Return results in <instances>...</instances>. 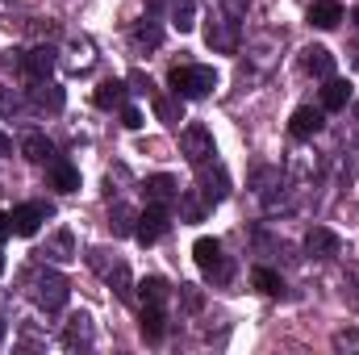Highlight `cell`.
<instances>
[{
	"label": "cell",
	"instance_id": "e575fe53",
	"mask_svg": "<svg viewBox=\"0 0 359 355\" xmlns=\"http://www.w3.org/2000/svg\"><path fill=\"white\" fill-rule=\"evenodd\" d=\"M247 8H251V0H226V13H230L234 21H238V17H243Z\"/></svg>",
	"mask_w": 359,
	"mask_h": 355
},
{
	"label": "cell",
	"instance_id": "277c9868",
	"mask_svg": "<svg viewBox=\"0 0 359 355\" xmlns=\"http://www.w3.org/2000/svg\"><path fill=\"white\" fill-rule=\"evenodd\" d=\"M192 260H196V267L209 280H230V260L222 255V243L217 239H196L192 243Z\"/></svg>",
	"mask_w": 359,
	"mask_h": 355
},
{
	"label": "cell",
	"instance_id": "836d02e7",
	"mask_svg": "<svg viewBox=\"0 0 359 355\" xmlns=\"http://www.w3.org/2000/svg\"><path fill=\"white\" fill-rule=\"evenodd\" d=\"M121 126H126V130H138V126H142V113H138V109H121Z\"/></svg>",
	"mask_w": 359,
	"mask_h": 355
},
{
	"label": "cell",
	"instance_id": "4316f807",
	"mask_svg": "<svg viewBox=\"0 0 359 355\" xmlns=\"http://www.w3.org/2000/svg\"><path fill=\"white\" fill-rule=\"evenodd\" d=\"M104 280L113 284V293H117L121 301H130V297H134V280H130V267H126V264H113L109 272H104Z\"/></svg>",
	"mask_w": 359,
	"mask_h": 355
},
{
	"label": "cell",
	"instance_id": "8fae6325",
	"mask_svg": "<svg viewBox=\"0 0 359 355\" xmlns=\"http://www.w3.org/2000/svg\"><path fill=\"white\" fill-rule=\"evenodd\" d=\"M142 188H147V205H163V209H172V205L180 201V184L172 176H163V172L151 176Z\"/></svg>",
	"mask_w": 359,
	"mask_h": 355
},
{
	"label": "cell",
	"instance_id": "d6986e66",
	"mask_svg": "<svg viewBox=\"0 0 359 355\" xmlns=\"http://www.w3.org/2000/svg\"><path fill=\"white\" fill-rule=\"evenodd\" d=\"M29 100H34L38 109H50V113H59V109H63V88H59V84H50V80H34Z\"/></svg>",
	"mask_w": 359,
	"mask_h": 355
},
{
	"label": "cell",
	"instance_id": "9c48e42d",
	"mask_svg": "<svg viewBox=\"0 0 359 355\" xmlns=\"http://www.w3.org/2000/svg\"><path fill=\"white\" fill-rule=\"evenodd\" d=\"M55 63H59V55H55L50 46H29V51L21 55V72L29 76V84H34V80H50Z\"/></svg>",
	"mask_w": 359,
	"mask_h": 355
},
{
	"label": "cell",
	"instance_id": "f546056e",
	"mask_svg": "<svg viewBox=\"0 0 359 355\" xmlns=\"http://www.w3.org/2000/svg\"><path fill=\"white\" fill-rule=\"evenodd\" d=\"M251 280H255V288L268 293V297H280V293H284V280H280V272H271V267H255Z\"/></svg>",
	"mask_w": 359,
	"mask_h": 355
},
{
	"label": "cell",
	"instance_id": "30bf717a",
	"mask_svg": "<svg viewBox=\"0 0 359 355\" xmlns=\"http://www.w3.org/2000/svg\"><path fill=\"white\" fill-rule=\"evenodd\" d=\"M322 126H326V109H313V105H301V109L292 113V121H288V134L305 142V138H313V134H318Z\"/></svg>",
	"mask_w": 359,
	"mask_h": 355
},
{
	"label": "cell",
	"instance_id": "8d00e7d4",
	"mask_svg": "<svg viewBox=\"0 0 359 355\" xmlns=\"http://www.w3.org/2000/svg\"><path fill=\"white\" fill-rule=\"evenodd\" d=\"M8 234H13V217H8V213H0V243H4Z\"/></svg>",
	"mask_w": 359,
	"mask_h": 355
},
{
	"label": "cell",
	"instance_id": "ac0fdd59",
	"mask_svg": "<svg viewBox=\"0 0 359 355\" xmlns=\"http://www.w3.org/2000/svg\"><path fill=\"white\" fill-rule=\"evenodd\" d=\"M126 92H130V84H121V80H104V84H96L92 100H96V109H121V105H126Z\"/></svg>",
	"mask_w": 359,
	"mask_h": 355
},
{
	"label": "cell",
	"instance_id": "ffe728a7",
	"mask_svg": "<svg viewBox=\"0 0 359 355\" xmlns=\"http://www.w3.org/2000/svg\"><path fill=\"white\" fill-rule=\"evenodd\" d=\"M347 100H351V84L330 76L326 88H322V109H326V113H339V109H347Z\"/></svg>",
	"mask_w": 359,
	"mask_h": 355
},
{
	"label": "cell",
	"instance_id": "5b68a950",
	"mask_svg": "<svg viewBox=\"0 0 359 355\" xmlns=\"http://www.w3.org/2000/svg\"><path fill=\"white\" fill-rule=\"evenodd\" d=\"M205 42L217 51V55H234L238 51V21L230 13H217V17H205Z\"/></svg>",
	"mask_w": 359,
	"mask_h": 355
},
{
	"label": "cell",
	"instance_id": "f35d334b",
	"mask_svg": "<svg viewBox=\"0 0 359 355\" xmlns=\"http://www.w3.org/2000/svg\"><path fill=\"white\" fill-rule=\"evenodd\" d=\"M8 109H13V105H8V96L0 92V113H8Z\"/></svg>",
	"mask_w": 359,
	"mask_h": 355
},
{
	"label": "cell",
	"instance_id": "cb8c5ba5",
	"mask_svg": "<svg viewBox=\"0 0 359 355\" xmlns=\"http://www.w3.org/2000/svg\"><path fill=\"white\" fill-rule=\"evenodd\" d=\"M21 155H25L29 163H50V159H55V147H50V138H42V134H29V138L21 142Z\"/></svg>",
	"mask_w": 359,
	"mask_h": 355
},
{
	"label": "cell",
	"instance_id": "2e32d148",
	"mask_svg": "<svg viewBox=\"0 0 359 355\" xmlns=\"http://www.w3.org/2000/svg\"><path fill=\"white\" fill-rule=\"evenodd\" d=\"M134 226H138V213H134L126 201H117V205L109 209V230H113V239H130Z\"/></svg>",
	"mask_w": 359,
	"mask_h": 355
},
{
	"label": "cell",
	"instance_id": "60d3db41",
	"mask_svg": "<svg viewBox=\"0 0 359 355\" xmlns=\"http://www.w3.org/2000/svg\"><path fill=\"white\" fill-rule=\"evenodd\" d=\"M351 21H355V25H359V8H355V13H351Z\"/></svg>",
	"mask_w": 359,
	"mask_h": 355
},
{
	"label": "cell",
	"instance_id": "1f68e13d",
	"mask_svg": "<svg viewBox=\"0 0 359 355\" xmlns=\"http://www.w3.org/2000/svg\"><path fill=\"white\" fill-rule=\"evenodd\" d=\"M334 351H359V330L355 326H343V330H334Z\"/></svg>",
	"mask_w": 359,
	"mask_h": 355
},
{
	"label": "cell",
	"instance_id": "4dcf8cb0",
	"mask_svg": "<svg viewBox=\"0 0 359 355\" xmlns=\"http://www.w3.org/2000/svg\"><path fill=\"white\" fill-rule=\"evenodd\" d=\"M172 25H176L180 34H188V29L196 25V4H192V0H176V4H172Z\"/></svg>",
	"mask_w": 359,
	"mask_h": 355
},
{
	"label": "cell",
	"instance_id": "8992f818",
	"mask_svg": "<svg viewBox=\"0 0 359 355\" xmlns=\"http://www.w3.org/2000/svg\"><path fill=\"white\" fill-rule=\"evenodd\" d=\"M196 192L209 201V205H222L226 196H230V172L213 159V168L209 163H201V176H196Z\"/></svg>",
	"mask_w": 359,
	"mask_h": 355
},
{
	"label": "cell",
	"instance_id": "b9f144b4",
	"mask_svg": "<svg viewBox=\"0 0 359 355\" xmlns=\"http://www.w3.org/2000/svg\"><path fill=\"white\" fill-rule=\"evenodd\" d=\"M355 121H359V100H355Z\"/></svg>",
	"mask_w": 359,
	"mask_h": 355
},
{
	"label": "cell",
	"instance_id": "d4e9b609",
	"mask_svg": "<svg viewBox=\"0 0 359 355\" xmlns=\"http://www.w3.org/2000/svg\"><path fill=\"white\" fill-rule=\"evenodd\" d=\"M42 255H50L55 264H67V260H76V239H72V230H59L50 243H46V251Z\"/></svg>",
	"mask_w": 359,
	"mask_h": 355
},
{
	"label": "cell",
	"instance_id": "7bdbcfd3",
	"mask_svg": "<svg viewBox=\"0 0 359 355\" xmlns=\"http://www.w3.org/2000/svg\"><path fill=\"white\" fill-rule=\"evenodd\" d=\"M0 272H4V255H0Z\"/></svg>",
	"mask_w": 359,
	"mask_h": 355
},
{
	"label": "cell",
	"instance_id": "7402d4cb",
	"mask_svg": "<svg viewBox=\"0 0 359 355\" xmlns=\"http://www.w3.org/2000/svg\"><path fill=\"white\" fill-rule=\"evenodd\" d=\"M138 326H142V335L155 343V339H163V330H168V318H163V305H142V318H138Z\"/></svg>",
	"mask_w": 359,
	"mask_h": 355
},
{
	"label": "cell",
	"instance_id": "d590c367",
	"mask_svg": "<svg viewBox=\"0 0 359 355\" xmlns=\"http://www.w3.org/2000/svg\"><path fill=\"white\" fill-rule=\"evenodd\" d=\"M147 88H151V80H147L142 72H134V76H130V92H147Z\"/></svg>",
	"mask_w": 359,
	"mask_h": 355
},
{
	"label": "cell",
	"instance_id": "ba28073f",
	"mask_svg": "<svg viewBox=\"0 0 359 355\" xmlns=\"http://www.w3.org/2000/svg\"><path fill=\"white\" fill-rule=\"evenodd\" d=\"M168 209L163 205H147L142 213H138V226H134V239L142 243V247H151V243H159L163 234H168Z\"/></svg>",
	"mask_w": 359,
	"mask_h": 355
},
{
	"label": "cell",
	"instance_id": "3957f363",
	"mask_svg": "<svg viewBox=\"0 0 359 355\" xmlns=\"http://www.w3.org/2000/svg\"><path fill=\"white\" fill-rule=\"evenodd\" d=\"M180 151H184V159L192 163V168H201V163H209L213 155H217V147H213V134L205 130V126H184L180 130Z\"/></svg>",
	"mask_w": 359,
	"mask_h": 355
},
{
	"label": "cell",
	"instance_id": "f1b7e54d",
	"mask_svg": "<svg viewBox=\"0 0 359 355\" xmlns=\"http://www.w3.org/2000/svg\"><path fill=\"white\" fill-rule=\"evenodd\" d=\"M205 209H209V201H205L201 192H180V213H184V222H205Z\"/></svg>",
	"mask_w": 359,
	"mask_h": 355
},
{
	"label": "cell",
	"instance_id": "603a6c76",
	"mask_svg": "<svg viewBox=\"0 0 359 355\" xmlns=\"http://www.w3.org/2000/svg\"><path fill=\"white\" fill-rule=\"evenodd\" d=\"M92 63H96L92 42L88 38H72V46H67V67H72V72H88Z\"/></svg>",
	"mask_w": 359,
	"mask_h": 355
},
{
	"label": "cell",
	"instance_id": "ab89813d",
	"mask_svg": "<svg viewBox=\"0 0 359 355\" xmlns=\"http://www.w3.org/2000/svg\"><path fill=\"white\" fill-rule=\"evenodd\" d=\"M4 330H8V326H4V318H0V343H4Z\"/></svg>",
	"mask_w": 359,
	"mask_h": 355
},
{
	"label": "cell",
	"instance_id": "5bb4252c",
	"mask_svg": "<svg viewBox=\"0 0 359 355\" xmlns=\"http://www.w3.org/2000/svg\"><path fill=\"white\" fill-rule=\"evenodd\" d=\"M305 17H309L313 29H334V25L343 21V4H339V0H313Z\"/></svg>",
	"mask_w": 359,
	"mask_h": 355
},
{
	"label": "cell",
	"instance_id": "e0dca14e",
	"mask_svg": "<svg viewBox=\"0 0 359 355\" xmlns=\"http://www.w3.org/2000/svg\"><path fill=\"white\" fill-rule=\"evenodd\" d=\"M67 347H92V339H96V330H92V318L88 314H72L67 318Z\"/></svg>",
	"mask_w": 359,
	"mask_h": 355
},
{
	"label": "cell",
	"instance_id": "9a60e30c",
	"mask_svg": "<svg viewBox=\"0 0 359 355\" xmlns=\"http://www.w3.org/2000/svg\"><path fill=\"white\" fill-rule=\"evenodd\" d=\"M50 188L55 192H80V168H72L67 159H50Z\"/></svg>",
	"mask_w": 359,
	"mask_h": 355
},
{
	"label": "cell",
	"instance_id": "44dd1931",
	"mask_svg": "<svg viewBox=\"0 0 359 355\" xmlns=\"http://www.w3.org/2000/svg\"><path fill=\"white\" fill-rule=\"evenodd\" d=\"M168 293H172V284H168L163 276H147V280H138V297H142V305H163Z\"/></svg>",
	"mask_w": 359,
	"mask_h": 355
},
{
	"label": "cell",
	"instance_id": "6da1fadb",
	"mask_svg": "<svg viewBox=\"0 0 359 355\" xmlns=\"http://www.w3.org/2000/svg\"><path fill=\"white\" fill-rule=\"evenodd\" d=\"M168 88L176 92L180 100H201L217 88V72L205 63H188V67H172L168 72Z\"/></svg>",
	"mask_w": 359,
	"mask_h": 355
},
{
	"label": "cell",
	"instance_id": "74e56055",
	"mask_svg": "<svg viewBox=\"0 0 359 355\" xmlns=\"http://www.w3.org/2000/svg\"><path fill=\"white\" fill-rule=\"evenodd\" d=\"M8 151H13V138H8V134H0V155H8Z\"/></svg>",
	"mask_w": 359,
	"mask_h": 355
},
{
	"label": "cell",
	"instance_id": "83f0119b",
	"mask_svg": "<svg viewBox=\"0 0 359 355\" xmlns=\"http://www.w3.org/2000/svg\"><path fill=\"white\" fill-rule=\"evenodd\" d=\"M159 42H163V29H159L155 21H138V25H134V46H138V51H155Z\"/></svg>",
	"mask_w": 359,
	"mask_h": 355
},
{
	"label": "cell",
	"instance_id": "52a82bcc",
	"mask_svg": "<svg viewBox=\"0 0 359 355\" xmlns=\"http://www.w3.org/2000/svg\"><path fill=\"white\" fill-rule=\"evenodd\" d=\"M55 209L50 205H42V201H29V205H17L8 217H13V234H21V239H34L38 230H42V222L50 217Z\"/></svg>",
	"mask_w": 359,
	"mask_h": 355
},
{
	"label": "cell",
	"instance_id": "4fadbf2b",
	"mask_svg": "<svg viewBox=\"0 0 359 355\" xmlns=\"http://www.w3.org/2000/svg\"><path fill=\"white\" fill-rule=\"evenodd\" d=\"M301 67H305L309 76H318V80H330V76H334V55H330L326 46H305V51H301Z\"/></svg>",
	"mask_w": 359,
	"mask_h": 355
},
{
	"label": "cell",
	"instance_id": "7a4b0ae2",
	"mask_svg": "<svg viewBox=\"0 0 359 355\" xmlns=\"http://www.w3.org/2000/svg\"><path fill=\"white\" fill-rule=\"evenodd\" d=\"M29 293H34L38 309H46V314H59V309L67 305V297H72L63 272H55V267H38V272L29 276Z\"/></svg>",
	"mask_w": 359,
	"mask_h": 355
},
{
	"label": "cell",
	"instance_id": "7c38bea8",
	"mask_svg": "<svg viewBox=\"0 0 359 355\" xmlns=\"http://www.w3.org/2000/svg\"><path fill=\"white\" fill-rule=\"evenodd\" d=\"M305 251H309L313 260H334V255H339V234L326 230V226H313V230L305 234Z\"/></svg>",
	"mask_w": 359,
	"mask_h": 355
},
{
	"label": "cell",
	"instance_id": "d6a6232c",
	"mask_svg": "<svg viewBox=\"0 0 359 355\" xmlns=\"http://www.w3.org/2000/svg\"><path fill=\"white\" fill-rule=\"evenodd\" d=\"M180 301H184V309H188V314H201V305H205V293H201L196 284H180Z\"/></svg>",
	"mask_w": 359,
	"mask_h": 355
},
{
	"label": "cell",
	"instance_id": "484cf974",
	"mask_svg": "<svg viewBox=\"0 0 359 355\" xmlns=\"http://www.w3.org/2000/svg\"><path fill=\"white\" fill-rule=\"evenodd\" d=\"M155 113H159V121L180 126V121H184V100H180L176 92H172V96H155Z\"/></svg>",
	"mask_w": 359,
	"mask_h": 355
}]
</instances>
